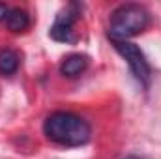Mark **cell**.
I'll use <instances>...</instances> for the list:
<instances>
[{
    "label": "cell",
    "mask_w": 161,
    "mask_h": 159,
    "mask_svg": "<svg viewBox=\"0 0 161 159\" xmlns=\"http://www.w3.org/2000/svg\"><path fill=\"white\" fill-rule=\"evenodd\" d=\"M43 133L54 144L75 148V146H82L90 140L92 129L84 118H80L73 112L58 111L45 118Z\"/></svg>",
    "instance_id": "1"
},
{
    "label": "cell",
    "mask_w": 161,
    "mask_h": 159,
    "mask_svg": "<svg viewBox=\"0 0 161 159\" xmlns=\"http://www.w3.org/2000/svg\"><path fill=\"white\" fill-rule=\"evenodd\" d=\"M86 66H88V58L84 54H69V56H66L62 60L60 71H62V75L73 79V77H79L80 73L86 69Z\"/></svg>",
    "instance_id": "5"
},
{
    "label": "cell",
    "mask_w": 161,
    "mask_h": 159,
    "mask_svg": "<svg viewBox=\"0 0 161 159\" xmlns=\"http://www.w3.org/2000/svg\"><path fill=\"white\" fill-rule=\"evenodd\" d=\"M150 23V13L141 4H124L116 8L109 21L111 41H129V38L141 34Z\"/></svg>",
    "instance_id": "2"
},
{
    "label": "cell",
    "mask_w": 161,
    "mask_h": 159,
    "mask_svg": "<svg viewBox=\"0 0 161 159\" xmlns=\"http://www.w3.org/2000/svg\"><path fill=\"white\" fill-rule=\"evenodd\" d=\"M8 13H9V8L6 4H0V21H6Z\"/></svg>",
    "instance_id": "8"
},
{
    "label": "cell",
    "mask_w": 161,
    "mask_h": 159,
    "mask_svg": "<svg viewBox=\"0 0 161 159\" xmlns=\"http://www.w3.org/2000/svg\"><path fill=\"white\" fill-rule=\"evenodd\" d=\"M19 69V56L11 49H2L0 51V73L9 77Z\"/></svg>",
    "instance_id": "7"
},
{
    "label": "cell",
    "mask_w": 161,
    "mask_h": 159,
    "mask_svg": "<svg viewBox=\"0 0 161 159\" xmlns=\"http://www.w3.org/2000/svg\"><path fill=\"white\" fill-rule=\"evenodd\" d=\"M124 159H144V157H141V156H127V157H124Z\"/></svg>",
    "instance_id": "9"
},
{
    "label": "cell",
    "mask_w": 161,
    "mask_h": 159,
    "mask_svg": "<svg viewBox=\"0 0 161 159\" xmlns=\"http://www.w3.org/2000/svg\"><path fill=\"white\" fill-rule=\"evenodd\" d=\"M114 49L122 54V58L127 62L133 77L137 79V82L144 88L150 86V79H152V69H150V64L146 60V56L142 54V51L131 43V41H113Z\"/></svg>",
    "instance_id": "3"
},
{
    "label": "cell",
    "mask_w": 161,
    "mask_h": 159,
    "mask_svg": "<svg viewBox=\"0 0 161 159\" xmlns=\"http://www.w3.org/2000/svg\"><path fill=\"white\" fill-rule=\"evenodd\" d=\"M80 9L77 4H68L64 9L58 11L56 19H54V25L51 26V38L56 41H62V43H73L75 41V23L79 21Z\"/></svg>",
    "instance_id": "4"
},
{
    "label": "cell",
    "mask_w": 161,
    "mask_h": 159,
    "mask_svg": "<svg viewBox=\"0 0 161 159\" xmlns=\"http://www.w3.org/2000/svg\"><path fill=\"white\" fill-rule=\"evenodd\" d=\"M6 26L11 32H25L30 26V17H28V13L25 9L13 8V9H9V13L6 17Z\"/></svg>",
    "instance_id": "6"
}]
</instances>
